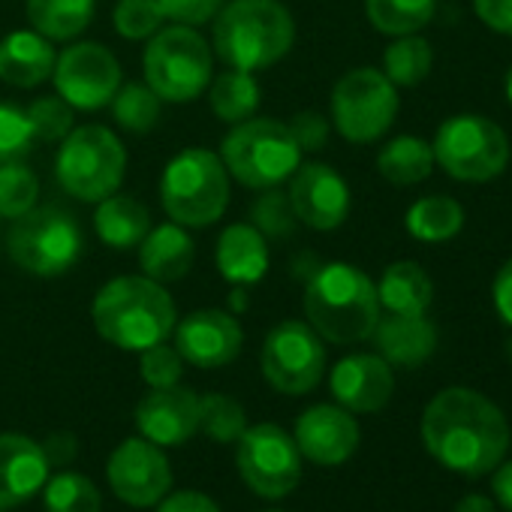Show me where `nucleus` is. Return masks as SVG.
Listing matches in <instances>:
<instances>
[{
  "mask_svg": "<svg viewBox=\"0 0 512 512\" xmlns=\"http://www.w3.org/2000/svg\"><path fill=\"white\" fill-rule=\"evenodd\" d=\"M434 64V52L431 43L407 34V37H395V43L386 49L383 55V73L395 88H416L428 79Z\"/></svg>",
  "mask_w": 512,
  "mask_h": 512,
  "instance_id": "obj_33",
  "label": "nucleus"
},
{
  "mask_svg": "<svg viewBox=\"0 0 512 512\" xmlns=\"http://www.w3.org/2000/svg\"><path fill=\"white\" fill-rule=\"evenodd\" d=\"M40 178L22 160L0 166V217L16 220L37 205Z\"/></svg>",
  "mask_w": 512,
  "mask_h": 512,
  "instance_id": "obj_37",
  "label": "nucleus"
},
{
  "mask_svg": "<svg viewBox=\"0 0 512 512\" xmlns=\"http://www.w3.org/2000/svg\"><path fill=\"white\" fill-rule=\"evenodd\" d=\"M491 299H494V311L500 314V320L506 326H512V256H509V260L494 275Z\"/></svg>",
  "mask_w": 512,
  "mask_h": 512,
  "instance_id": "obj_47",
  "label": "nucleus"
},
{
  "mask_svg": "<svg viewBox=\"0 0 512 512\" xmlns=\"http://www.w3.org/2000/svg\"><path fill=\"white\" fill-rule=\"evenodd\" d=\"M34 142L37 139H34L28 112L13 103H0V166L25 160Z\"/></svg>",
  "mask_w": 512,
  "mask_h": 512,
  "instance_id": "obj_41",
  "label": "nucleus"
},
{
  "mask_svg": "<svg viewBox=\"0 0 512 512\" xmlns=\"http://www.w3.org/2000/svg\"><path fill=\"white\" fill-rule=\"evenodd\" d=\"M109 485L127 506H157L172 488V467L163 449L145 437L124 440L109 458Z\"/></svg>",
  "mask_w": 512,
  "mask_h": 512,
  "instance_id": "obj_15",
  "label": "nucleus"
},
{
  "mask_svg": "<svg viewBox=\"0 0 512 512\" xmlns=\"http://www.w3.org/2000/svg\"><path fill=\"white\" fill-rule=\"evenodd\" d=\"M94 226L103 244H109L112 250H130V247H139V241L148 235L151 211L133 196L112 193L97 202Z\"/></svg>",
  "mask_w": 512,
  "mask_h": 512,
  "instance_id": "obj_27",
  "label": "nucleus"
},
{
  "mask_svg": "<svg viewBox=\"0 0 512 512\" xmlns=\"http://www.w3.org/2000/svg\"><path fill=\"white\" fill-rule=\"evenodd\" d=\"M437 10V0H365L368 22L386 37L419 34Z\"/></svg>",
  "mask_w": 512,
  "mask_h": 512,
  "instance_id": "obj_32",
  "label": "nucleus"
},
{
  "mask_svg": "<svg viewBox=\"0 0 512 512\" xmlns=\"http://www.w3.org/2000/svg\"><path fill=\"white\" fill-rule=\"evenodd\" d=\"M214 260H217V272L235 287H250L256 281H263L269 272L266 235L253 223H232L217 238Z\"/></svg>",
  "mask_w": 512,
  "mask_h": 512,
  "instance_id": "obj_23",
  "label": "nucleus"
},
{
  "mask_svg": "<svg viewBox=\"0 0 512 512\" xmlns=\"http://www.w3.org/2000/svg\"><path fill=\"white\" fill-rule=\"evenodd\" d=\"M287 196L299 223L320 232L338 229L350 214V187L326 163H299L290 175Z\"/></svg>",
  "mask_w": 512,
  "mask_h": 512,
  "instance_id": "obj_16",
  "label": "nucleus"
},
{
  "mask_svg": "<svg viewBox=\"0 0 512 512\" xmlns=\"http://www.w3.org/2000/svg\"><path fill=\"white\" fill-rule=\"evenodd\" d=\"M40 446H43V452H46V461H49V464H58V467L70 464V461L76 458V452H79V443H76V437H73L70 431H55V434H49V440L40 443Z\"/></svg>",
  "mask_w": 512,
  "mask_h": 512,
  "instance_id": "obj_48",
  "label": "nucleus"
},
{
  "mask_svg": "<svg viewBox=\"0 0 512 512\" xmlns=\"http://www.w3.org/2000/svg\"><path fill=\"white\" fill-rule=\"evenodd\" d=\"M142 70L145 85L163 103H190L208 88L214 76V52L187 25L163 28L148 40Z\"/></svg>",
  "mask_w": 512,
  "mask_h": 512,
  "instance_id": "obj_8",
  "label": "nucleus"
},
{
  "mask_svg": "<svg viewBox=\"0 0 512 512\" xmlns=\"http://www.w3.org/2000/svg\"><path fill=\"white\" fill-rule=\"evenodd\" d=\"M398 115V88L374 67H356L332 88V124L356 145L377 142Z\"/></svg>",
  "mask_w": 512,
  "mask_h": 512,
  "instance_id": "obj_11",
  "label": "nucleus"
},
{
  "mask_svg": "<svg viewBox=\"0 0 512 512\" xmlns=\"http://www.w3.org/2000/svg\"><path fill=\"white\" fill-rule=\"evenodd\" d=\"M404 226L416 241L425 244H440L449 241L461 232L464 226V208L458 199L434 193V196H422L416 199L407 214H404Z\"/></svg>",
  "mask_w": 512,
  "mask_h": 512,
  "instance_id": "obj_28",
  "label": "nucleus"
},
{
  "mask_svg": "<svg viewBox=\"0 0 512 512\" xmlns=\"http://www.w3.org/2000/svg\"><path fill=\"white\" fill-rule=\"evenodd\" d=\"M160 112H163V100L142 82H127L112 97V115L130 133L154 130L160 121Z\"/></svg>",
  "mask_w": 512,
  "mask_h": 512,
  "instance_id": "obj_34",
  "label": "nucleus"
},
{
  "mask_svg": "<svg viewBox=\"0 0 512 512\" xmlns=\"http://www.w3.org/2000/svg\"><path fill=\"white\" fill-rule=\"evenodd\" d=\"M494 470H497V473H494V479H491V488H494V494H497V503L506 506V509L512 512V461L497 464Z\"/></svg>",
  "mask_w": 512,
  "mask_h": 512,
  "instance_id": "obj_49",
  "label": "nucleus"
},
{
  "mask_svg": "<svg viewBox=\"0 0 512 512\" xmlns=\"http://www.w3.org/2000/svg\"><path fill=\"white\" fill-rule=\"evenodd\" d=\"M124 169L127 151L121 139L100 124L70 130L55 157V175L61 187L82 202H100L118 193Z\"/></svg>",
  "mask_w": 512,
  "mask_h": 512,
  "instance_id": "obj_9",
  "label": "nucleus"
},
{
  "mask_svg": "<svg viewBox=\"0 0 512 512\" xmlns=\"http://www.w3.org/2000/svg\"><path fill=\"white\" fill-rule=\"evenodd\" d=\"M371 338L377 344V353L398 368H416L428 362L437 350V326L425 314H386L377 320Z\"/></svg>",
  "mask_w": 512,
  "mask_h": 512,
  "instance_id": "obj_22",
  "label": "nucleus"
},
{
  "mask_svg": "<svg viewBox=\"0 0 512 512\" xmlns=\"http://www.w3.org/2000/svg\"><path fill=\"white\" fill-rule=\"evenodd\" d=\"M28 22L52 43L79 37L94 19V0H28Z\"/></svg>",
  "mask_w": 512,
  "mask_h": 512,
  "instance_id": "obj_30",
  "label": "nucleus"
},
{
  "mask_svg": "<svg viewBox=\"0 0 512 512\" xmlns=\"http://www.w3.org/2000/svg\"><path fill=\"white\" fill-rule=\"evenodd\" d=\"M247 428V413L232 395H202L199 398V431L217 443H235Z\"/></svg>",
  "mask_w": 512,
  "mask_h": 512,
  "instance_id": "obj_36",
  "label": "nucleus"
},
{
  "mask_svg": "<svg viewBox=\"0 0 512 512\" xmlns=\"http://www.w3.org/2000/svg\"><path fill=\"white\" fill-rule=\"evenodd\" d=\"M455 512H497V509H494V503H491L488 497H482V494H467V497L458 500Z\"/></svg>",
  "mask_w": 512,
  "mask_h": 512,
  "instance_id": "obj_50",
  "label": "nucleus"
},
{
  "mask_svg": "<svg viewBox=\"0 0 512 512\" xmlns=\"http://www.w3.org/2000/svg\"><path fill=\"white\" fill-rule=\"evenodd\" d=\"M49 479V461L37 440L25 434H0V509L31 500Z\"/></svg>",
  "mask_w": 512,
  "mask_h": 512,
  "instance_id": "obj_21",
  "label": "nucleus"
},
{
  "mask_svg": "<svg viewBox=\"0 0 512 512\" xmlns=\"http://www.w3.org/2000/svg\"><path fill=\"white\" fill-rule=\"evenodd\" d=\"M250 220L266 238H290L296 232V211L290 205V196L281 193L278 187H269L250 208Z\"/></svg>",
  "mask_w": 512,
  "mask_h": 512,
  "instance_id": "obj_38",
  "label": "nucleus"
},
{
  "mask_svg": "<svg viewBox=\"0 0 512 512\" xmlns=\"http://www.w3.org/2000/svg\"><path fill=\"white\" fill-rule=\"evenodd\" d=\"M293 440L308 461L332 467L359 449V425L341 404H317L299 416Z\"/></svg>",
  "mask_w": 512,
  "mask_h": 512,
  "instance_id": "obj_18",
  "label": "nucleus"
},
{
  "mask_svg": "<svg viewBox=\"0 0 512 512\" xmlns=\"http://www.w3.org/2000/svg\"><path fill=\"white\" fill-rule=\"evenodd\" d=\"M335 401L350 413H377L389 404L395 392L392 365L383 356L356 353L341 359L329 377Z\"/></svg>",
  "mask_w": 512,
  "mask_h": 512,
  "instance_id": "obj_20",
  "label": "nucleus"
},
{
  "mask_svg": "<svg viewBox=\"0 0 512 512\" xmlns=\"http://www.w3.org/2000/svg\"><path fill=\"white\" fill-rule=\"evenodd\" d=\"M208 106L226 124H241L253 118L260 106V82L244 70H226L208 82Z\"/></svg>",
  "mask_w": 512,
  "mask_h": 512,
  "instance_id": "obj_31",
  "label": "nucleus"
},
{
  "mask_svg": "<svg viewBox=\"0 0 512 512\" xmlns=\"http://www.w3.org/2000/svg\"><path fill=\"white\" fill-rule=\"evenodd\" d=\"M85 250V235L79 220L61 205H34L13 220L7 232L10 260L37 278L67 275Z\"/></svg>",
  "mask_w": 512,
  "mask_h": 512,
  "instance_id": "obj_6",
  "label": "nucleus"
},
{
  "mask_svg": "<svg viewBox=\"0 0 512 512\" xmlns=\"http://www.w3.org/2000/svg\"><path fill=\"white\" fill-rule=\"evenodd\" d=\"M220 160L238 184L250 190H269L290 181L302 163V151L284 121L247 118L226 133Z\"/></svg>",
  "mask_w": 512,
  "mask_h": 512,
  "instance_id": "obj_5",
  "label": "nucleus"
},
{
  "mask_svg": "<svg viewBox=\"0 0 512 512\" xmlns=\"http://www.w3.org/2000/svg\"><path fill=\"white\" fill-rule=\"evenodd\" d=\"M184 374V359L175 347H166L163 341L142 350L139 359V377L151 386V389H166L175 386Z\"/></svg>",
  "mask_w": 512,
  "mask_h": 512,
  "instance_id": "obj_42",
  "label": "nucleus"
},
{
  "mask_svg": "<svg viewBox=\"0 0 512 512\" xmlns=\"http://www.w3.org/2000/svg\"><path fill=\"white\" fill-rule=\"evenodd\" d=\"M377 299H380V311H386V314L419 317L434 302V284L419 263L401 260V263H392L380 275Z\"/></svg>",
  "mask_w": 512,
  "mask_h": 512,
  "instance_id": "obj_26",
  "label": "nucleus"
},
{
  "mask_svg": "<svg viewBox=\"0 0 512 512\" xmlns=\"http://www.w3.org/2000/svg\"><path fill=\"white\" fill-rule=\"evenodd\" d=\"M52 79L64 103L82 112H94L112 103V97L118 94L121 64L100 43H76L55 58Z\"/></svg>",
  "mask_w": 512,
  "mask_h": 512,
  "instance_id": "obj_14",
  "label": "nucleus"
},
{
  "mask_svg": "<svg viewBox=\"0 0 512 512\" xmlns=\"http://www.w3.org/2000/svg\"><path fill=\"white\" fill-rule=\"evenodd\" d=\"M434 163L455 181L485 184L509 166V136L482 115H455L437 127L431 142Z\"/></svg>",
  "mask_w": 512,
  "mask_h": 512,
  "instance_id": "obj_10",
  "label": "nucleus"
},
{
  "mask_svg": "<svg viewBox=\"0 0 512 512\" xmlns=\"http://www.w3.org/2000/svg\"><path fill=\"white\" fill-rule=\"evenodd\" d=\"M299 151H320L329 142V118L320 112H299L293 115V121L287 124Z\"/></svg>",
  "mask_w": 512,
  "mask_h": 512,
  "instance_id": "obj_44",
  "label": "nucleus"
},
{
  "mask_svg": "<svg viewBox=\"0 0 512 512\" xmlns=\"http://www.w3.org/2000/svg\"><path fill=\"white\" fill-rule=\"evenodd\" d=\"M377 172L395 187L422 184L434 172V151L419 136H398L377 154Z\"/></svg>",
  "mask_w": 512,
  "mask_h": 512,
  "instance_id": "obj_29",
  "label": "nucleus"
},
{
  "mask_svg": "<svg viewBox=\"0 0 512 512\" xmlns=\"http://www.w3.org/2000/svg\"><path fill=\"white\" fill-rule=\"evenodd\" d=\"M503 91H506V100H509V106H512V67H509V73H506V82H503Z\"/></svg>",
  "mask_w": 512,
  "mask_h": 512,
  "instance_id": "obj_51",
  "label": "nucleus"
},
{
  "mask_svg": "<svg viewBox=\"0 0 512 512\" xmlns=\"http://www.w3.org/2000/svg\"><path fill=\"white\" fill-rule=\"evenodd\" d=\"M136 428L157 446L187 443L199 431V395L178 383L151 389L136 407Z\"/></svg>",
  "mask_w": 512,
  "mask_h": 512,
  "instance_id": "obj_19",
  "label": "nucleus"
},
{
  "mask_svg": "<svg viewBox=\"0 0 512 512\" xmlns=\"http://www.w3.org/2000/svg\"><path fill=\"white\" fill-rule=\"evenodd\" d=\"M112 22L124 40H151L166 19L157 0H118Z\"/></svg>",
  "mask_w": 512,
  "mask_h": 512,
  "instance_id": "obj_39",
  "label": "nucleus"
},
{
  "mask_svg": "<svg viewBox=\"0 0 512 512\" xmlns=\"http://www.w3.org/2000/svg\"><path fill=\"white\" fill-rule=\"evenodd\" d=\"M160 202L169 220L181 226H211L229 205V172L220 154L208 148H184L160 178Z\"/></svg>",
  "mask_w": 512,
  "mask_h": 512,
  "instance_id": "obj_7",
  "label": "nucleus"
},
{
  "mask_svg": "<svg viewBox=\"0 0 512 512\" xmlns=\"http://www.w3.org/2000/svg\"><path fill=\"white\" fill-rule=\"evenodd\" d=\"M157 4L163 10V19H172L175 25L196 28V25L214 22V16L223 7V0H157Z\"/></svg>",
  "mask_w": 512,
  "mask_h": 512,
  "instance_id": "obj_43",
  "label": "nucleus"
},
{
  "mask_svg": "<svg viewBox=\"0 0 512 512\" xmlns=\"http://www.w3.org/2000/svg\"><path fill=\"white\" fill-rule=\"evenodd\" d=\"M157 512H220V506L202 491H175L157 503Z\"/></svg>",
  "mask_w": 512,
  "mask_h": 512,
  "instance_id": "obj_46",
  "label": "nucleus"
},
{
  "mask_svg": "<svg viewBox=\"0 0 512 512\" xmlns=\"http://www.w3.org/2000/svg\"><path fill=\"white\" fill-rule=\"evenodd\" d=\"M473 13L494 34L512 37V0H473Z\"/></svg>",
  "mask_w": 512,
  "mask_h": 512,
  "instance_id": "obj_45",
  "label": "nucleus"
},
{
  "mask_svg": "<svg viewBox=\"0 0 512 512\" xmlns=\"http://www.w3.org/2000/svg\"><path fill=\"white\" fill-rule=\"evenodd\" d=\"M0 512H7V509H0Z\"/></svg>",
  "mask_w": 512,
  "mask_h": 512,
  "instance_id": "obj_53",
  "label": "nucleus"
},
{
  "mask_svg": "<svg viewBox=\"0 0 512 512\" xmlns=\"http://www.w3.org/2000/svg\"><path fill=\"white\" fill-rule=\"evenodd\" d=\"M293 43L296 22L281 0H229L214 16L211 52L232 70H269Z\"/></svg>",
  "mask_w": 512,
  "mask_h": 512,
  "instance_id": "obj_2",
  "label": "nucleus"
},
{
  "mask_svg": "<svg viewBox=\"0 0 512 512\" xmlns=\"http://www.w3.org/2000/svg\"><path fill=\"white\" fill-rule=\"evenodd\" d=\"M193 241L187 229L175 220L151 226L148 235L139 241V266L142 275L157 284L181 281L193 266Z\"/></svg>",
  "mask_w": 512,
  "mask_h": 512,
  "instance_id": "obj_24",
  "label": "nucleus"
},
{
  "mask_svg": "<svg viewBox=\"0 0 512 512\" xmlns=\"http://www.w3.org/2000/svg\"><path fill=\"white\" fill-rule=\"evenodd\" d=\"M175 350L187 365L223 368L241 350V326L232 314L205 308L175 323Z\"/></svg>",
  "mask_w": 512,
  "mask_h": 512,
  "instance_id": "obj_17",
  "label": "nucleus"
},
{
  "mask_svg": "<svg viewBox=\"0 0 512 512\" xmlns=\"http://www.w3.org/2000/svg\"><path fill=\"white\" fill-rule=\"evenodd\" d=\"M235 464L244 485L269 500L290 494L302 479V452L281 425L260 422L247 425L244 434L235 440Z\"/></svg>",
  "mask_w": 512,
  "mask_h": 512,
  "instance_id": "obj_12",
  "label": "nucleus"
},
{
  "mask_svg": "<svg viewBox=\"0 0 512 512\" xmlns=\"http://www.w3.org/2000/svg\"><path fill=\"white\" fill-rule=\"evenodd\" d=\"M46 512H103V500L97 485L73 470H64L43 485Z\"/></svg>",
  "mask_w": 512,
  "mask_h": 512,
  "instance_id": "obj_35",
  "label": "nucleus"
},
{
  "mask_svg": "<svg viewBox=\"0 0 512 512\" xmlns=\"http://www.w3.org/2000/svg\"><path fill=\"white\" fill-rule=\"evenodd\" d=\"M263 377L284 395H308L317 389L326 371V347L323 338L299 320L278 323L260 353Z\"/></svg>",
  "mask_w": 512,
  "mask_h": 512,
  "instance_id": "obj_13",
  "label": "nucleus"
},
{
  "mask_svg": "<svg viewBox=\"0 0 512 512\" xmlns=\"http://www.w3.org/2000/svg\"><path fill=\"white\" fill-rule=\"evenodd\" d=\"M94 329L118 350L142 353L166 341L175 329V302L163 284L139 278L109 281L91 305Z\"/></svg>",
  "mask_w": 512,
  "mask_h": 512,
  "instance_id": "obj_4",
  "label": "nucleus"
},
{
  "mask_svg": "<svg viewBox=\"0 0 512 512\" xmlns=\"http://www.w3.org/2000/svg\"><path fill=\"white\" fill-rule=\"evenodd\" d=\"M422 443L443 467L476 479L503 461L509 449V422L482 392L449 386L437 392L422 413Z\"/></svg>",
  "mask_w": 512,
  "mask_h": 512,
  "instance_id": "obj_1",
  "label": "nucleus"
},
{
  "mask_svg": "<svg viewBox=\"0 0 512 512\" xmlns=\"http://www.w3.org/2000/svg\"><path fill=\"white\" fill-rule=\"evenodd\" d=\"M55 49L37 31H13L0 40V79L13 88H37L55 70Z\"/></svg>",
  "mask_w": 512,
  "mask_h": 512,
  "instance_id": "obj_25",
  "label": "nucleus"
},
{
  "mask_svg": "<svg viewBox=\"0 0 512 512\" xmlns=\"http://www.w3.org/2000/svg\"><path fill=\"white\" fill-rule=\"evenodd\" d=\"M308 326L332 344L368 341L380 320L377 284L350 263H326L305 287Z\"/></svg>",
  "mask_w": 512,
  "mask_h": 512,
  "instance_id": "obj_3",
  "label": "nucleus"
},
{
  "mask_svg": "<svg viewBox=\"0 0 512 512\" xmlns=\"http://www.w3.org/2000/svg\"><path fill=\"white\" fill-rule=\"evenodd\" d=\"M25 112L37 142H64L73 130V106L61 97H40Z\"/></svg>",
  "mask_w": 512,
  "mask_h": 512,
  "instance_id": "obj_40",
  "label": "nucleus"
},
{
  "mask_svg": "<svg viewBox=\"0 0 512 512\" xmlns=\"http://www.w3.org/2000/svg\"><path fill=\"white\" fill-rule=\"evenodd\" d=\"M506 359H509V365H512V335H509V341H506Z\"/></svg>",
  "mask_w": 512,
  "mask_h": 512,
  "instance_id": "obj_52",
  "label": "nucleus"
}]
</instances>
